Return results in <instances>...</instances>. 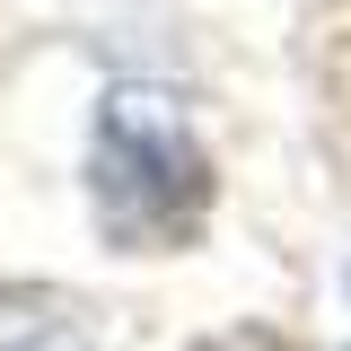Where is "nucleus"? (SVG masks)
<instances>
[{
  "label": "nucleus",
  "instance_id": "f257e3e1",
  "mask_svg": "<svg viewBox=\"0 0 351 351\" xmlns=\"http://www.w3.org/2000/svg\"><path fill=\"white\" fill-rule=\"evenodd\" d=\"M202 193H211V167L176 132V114L149 106V97H114L106 123H97V202H106V219L123 237H184L202 219Z\"/></svg>",
  "mask_w": 351,
  "mask_h": 351
},
{
  "label": "nucleus",
  "instance_id": "f03ea898",
  "mask_svg": "<svg viewBox=\"0 0 351 351\" xmlns=\"http://www.w3.org/2000/svg\"><path fill=\"white\" fill-rule=\"evenodd\" d=\"M211 351H281V343H211Z\"/></svg>",
  "mask_w": 351,
  "mask_h": 351
}]
</instances>
